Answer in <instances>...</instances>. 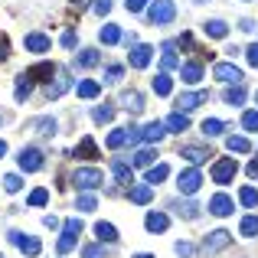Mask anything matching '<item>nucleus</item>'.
<instances>
[{
  "instance_id": "13",
  "label": "nucleus",
  "mask_w": 258,
  "mask_h": 258,
  "mask_svg": "<svg viewBox=\"0 0 258 258\" xmlns=\"http://www.w3.org/2000/svg\"><path fill=\"white\" fill-rule=\"evenodd\" d=\"M23 43H26V49H30V52H36V56H43V52H49V36H46V33H26V39H23Z\"/></svg>"
},
{
  "instance_id": "9",
  "label": "nucleus",
  "mask_w": 258,
  "mask_h": 258,
  "mask_svg": "<svg viewBox=\"0 0 258 258\" xmlns=\"http://www.w3.org/2000/svg\"><path fill=\"white\" fill-rule=\"evenodd\" d=\"M206 101H209V92H183L180 98H176L173 111H193V108L206 105Z\"/></svg>"
},
{
  "instance_id": "25",
  "label": "nucleus",
  "mask_w": 258,
  "mask_h": 258,
  "mask_svg": "<svg viewBox=\"0 0 258 258\" xmlns=\"http://www.w3.org/2000/svg\"><path fill=\"white\" fill-rule=\"evenodd\" d=\"M154 160H157V151L154 147H141L131 157V167H154Z\"/></svg>"
},
{
  "instance_id": "15",
  "label": "nucleus",
  "mask_w": 258,
  "mask_h": 258,
  "mask_svg": "<svg viewBox=\"0 0 258 258\" xmlns=\"http://www.w3.org/2000/svg\"><path fill=\"white\" fill-rule=\"evenodd\" d=\"M209 213L219 216V219H222V216H232V200H229L226 193H216L213 200H209Z\"/></svg>"
},
{
  "instance_id": "17",
  "label": "nucleus",
  "mask_w": 258,
  "mask_h": 258,
  "mask_svg": "<svg viewBox=\"0 0 258 258\" xmlns=\"http://www.w3.org/2000/svg\"><path fill=\"white\" fill-rule=\"evenodd\" d=\"M180 157L183 160H189V164H203V160H206V157H213V154H209L206 151V147H196V144H186V147H180Z\"/></svg>"
},
{
  "instance_id": "10",
  "label": "nucleus",
  "mask_w": 258,
  "mask_h": 258,
  "mask_svg": "<svg viewBox=\"0 0 258 258\" xmlns=\"http://www.w3.org/2000/svg\"><path fill=\"white\" fill-rule=\"evenodd\" d=\"M164 134H167L164 121H147V124L138 131V141H144V144H157V141L164 138Z\"/></svg>"
},
{
  "instance_id": "41",
  "label": "nucleus",
  "mask_w": 258,
  "mask_h": 258,
  "mask_svg": "<svg viewBox=\"0 0 258 258\" xmlns=\"http://www.w3.org/2000/svg\"><path fill=\"white\" fill-rule=\"evenodd\" d=\"M173 209H176V213H180L183 216V219H196V216H200V206H196V203H173Z\"/></svg>"
},
{
  "instance_id": "11",
  "label": "nucleus",
  "mask_w": 258,
  "mask_h": 258,
  "mask_svg": "<svg viewBox=\"0 0 258 258\" xmlns=\"http://www.w3.org/2000/svg\"><path fill=\"white\" fill-rule=\"evenodd\" d=\"M56 66L52 62H36V66H30V69L23 72L26 79H30V82H49V76H56Z\"/></svg>"
},
{
  "instance_id": "55",
  "label": "nucleus",
  "mask_w": 258,
  "mask_h": 258,
  "mask_svg": "<svg viewBox=\"0 0 258 258\" xmlns=\"http://www.w3.org/2000/svg\"><path fill=\"white\" fill-rule=\"evenodd\" d=\"M124 7H127L131 13H141V10L147 7V0H124Z\"/></svg>"
},
{
  "instance_id": "3",
  "label": "nucleus",
  "mask_w": 258,
  "mask_h": 258,
  "mask_svg": "<svg viewBox=\"0 0 258 258\" xmlns=\"http://www.w3.org/2000/svg\"><path fill=\"white\" fill-rule=\"evenodd\" d=\"M235 173H239V164H235L232 157H222V160H216V164H213V183H219V186L232 183Z\"/></svg>"
},
{
  "instance_id": "48",
  "label": "nucleus",
  "mask_w": 258,
  "mask_h": 258,
  "mask_svg": "<svg viewBox=\"0 0 258 258\" xmlns=\"http://www.w3.org/2000/svg\"><path fill=\"white\" fill-rule=\"evenodd\" d=\"M242 127L258 134V111H245V114H242Z\"/></svg>"
},
{
  "instance_id": "53",
  "label": "nucleus",
  "mask_w": 258,
  "mask_h": 258,
  "mask_svg": "<svg viewBox=\"0 0 258 258\" xmlns=\"http://www.w3.org/2000/svg\"><path fill=\"white\" fill-rule=\"evenodd\" d=\"M245 59H248V66H255V69H258V43H252L245 49Z\"/></svg>"
},
{
  "instance_id": "37",
  "label": "nucleus",
  "mask_w": 258,
  "mask_h": 258,
  "mask_svg": "<svg viewBox=\"0 0 258 258\" xmlns=\"http://www.w3.org/2000/svg\"><path fill=\"white\" fill-rule=\"evenodd\" d=\"M222 98H226V105H242V101H245V88H242V82L239 85H229Z\"/></svg>"
},
{
  "instance_id": "19",
  "label": "nucleus",
  "mask_w": 258,
  "mask_h": 258,
  "mask_svg": "<svg viewBox=\"0 0 258 258\" xmlns=\"http://www.w3.org/2000/svg\"><path fill=\"white\" fill-rule=\"evenodd\" d=\"M98 39L105 46H114V43H121V39H124V33H121V26H114V23H105L98 30Z\"/></svg>"
},
{
  "instance_id": "7",
  "label": "nucleus",
  "mask_w": 258,
  "mask_h": 258,
  "mask_svg": "<svg viewBox=\"0 0 258 258\" xmlns=\"http://www.w3.org/2000/svg\"><path fill=\"white\" fill-rule=\"evenodd\" d=\"M213 76L219 79V82H226V85H239L242 82V69L235 62H216L213 66Z\"/></svg>"
},
{
  "instance_id": "21",
  "label": "nucleus",
  "mask_w": 258,
  "mask_h": 258,
  "mask_svg": "<svg viewBox=\"0 0 258 258\" xmlns=\"http://www.w3.org/2000/svg\"><path fill=\"white\" fill-rule=\"evenodd\" d=\"M164 127H167V131H176V134L186 131V127H189L186 111H170V114H167V121H164Z\"/></svg>"
},
{
  "instance_id": "45",
  "label": "nucleus",
  "mask_w": 258,
  "mask_h": 258,
  "mask_svg": "<svg viewBox=\"0 0 258 258\" xmlns=\"http://www.w3.org/2000/svg\"><path fill=\"white\" fill-rule=\"evenodd\" d=\"M26 203H30V206H46V203H49V189H43V186H39V189H33Z\"/></svg>"
},
{
  "instance_id": "60",
  "label": "nucleus",
  "mask_w": 258,
  "mask_h": 258,
  "mask_svg": "<svg viewBox=\"0 0 258 258\" xmlns=\"http://www.w3.org/2000/svg\"><path fill=\"white\" fill-rule=\"evenodd\" d=\"M196 4H209V0H196Z\"/></svg>"
},
{
  "instance_id": "58",
  "label": "nucleus",
  "mask_w": 258,
  "mask_h": 258,
  "mask_svg": "<svg viewBox=\"0 0 258 258\" xmlns=\"http://www.w3.org/2000/svg\"><path fill=\"white\" fill-rule=\"evenodd\" d=\"M134 258H154V255H151V252H138Z\"/></svg>"
},
{
  "instance_id": "24",
  "label": "nucleus",
  "mask_w": 258,
  "mask_h": 258,
  "mask_svg": "<svg viewBox=\"0 0 258 258\" xmlns=\"http://www.w3.org/2000/svg\"><path fill=\"white\" fill-rule=\"evenodd\" d=\"M30 131L43 134V138H52V134H56V118H36V121H30Z\"/></svg>"
},
{
  "instance_id": "38",
  "label": "nucleus",
  "mask_w": 258,
  "mask_h": 258,
  "mask_svg": "<svg viewBox=\"0 0 258 258\" xmlns=\"http://www.w3.org/2000/svg\"><path fill=\"white\" fill-rule=\"evenodd\" d=\"M239 203H242V206H248V209H255L258 206V189L255 186H242L239 189Z\"/></svg>"
},
{
  "instance_id": "54",
  "label": "nucleus",
  "mask_w": 258,
  "mask_h": 258,
  "mask_svg": "<svg viewBox=\"0 0 258 258\" xmlns=\"http://www.w3.org/2000/svg\"><path fill=\"white\" fill-rule=\"evenodd\" d=\"M66 232H72V235H79V232H82V222H79V219H66Z\"/></svg>"
},
{
  "instance_id": "22",
  "label": "nucleus",
  "mask_w": 258,
  "mask_h": 258,
  "mask_svg": "<svg viewBox=\"0 0 258 258\" xmlns=\"http://www.w3.org/2000/svg\"><path fill=\"white\" fill-rule=\"evenodd\" d=\"M76 157H82V160H95L98 157V144H95V138H82L76 144Z\"/></svg>"
},
{
  "instance_id": "29",
  "label": "nucleus",
  "mask_w": 258,
  "mask_h": 258,
  "mask_svg": "<svg viewBox=\"0 0 258 258\" xmlns=\"http://www.w3.org/2000/svg\"><path fill=\"white\" fill-rule=\"evenodd\" d=\"M226 147H229V154H248V151H252V141L242 138V134H235V138L226 141Z\"/></svg>"
},
{
  "instance_id": "62",
  "label": "nucleus",
  "mask_w": 258,
  "mask_h": 258,
  "mask_svg": "<svg viewBox=\"0 0 258 258\" xmlns=\"http://www.w3.org/2000/svg\"><path fill=\"white\" fill-rule=\"evenodd\" d=\"M255 101H258V92H255Z\"/></svg>"
},
{
  "instance_id": "34",
  "label": "nucleus",
  "mask_w": 258,
  "mask_h": 258,
  "mask_svg": "<svg viewBox=\"0 0 258 258\" xmlns=\"http://www.w3.org/2000/svg\"><path fill=\"white\" fill-rule=\"evenodd\" d=\"M154 92H157L160 98H167V95L173 92V82H170V76H167V72H160V76H154Z\"/></svg>"
},
{
  "instance_id": "28",
  "label": "nucleus",
  "mask_w": 258,
  "mask_h": 258,
  "mask_svg": "<svg viewBox=\"0 0 258 258\" xmlns=\"http://www.w3.org/2000/svg\"><path fill=\"white\" fill-rule=\"evenodd\" d=\"M95 235H98V242H118V229L111 222H95Z\"/></svg>"
},
{
  "instance_id": "12",
  "label": "nucleus",
  "mask_w": 258,
  "mask_h": 258,
  "mask_svg": "<svg viewBox=\"0 0 258 258\" xmlns=\"http://www.w3.org/2000/svg\"><path fill=\"white\" fill-rule=\"evenodd\" d=\"M69 85H72V79L66 76V72H56V79H52V85H46V98H49V101L62 98V95L69 92Z\"/></svg>"
},
{
  "instance_id": "26",
  "label": "nucleus",
  "mask_w": 258,
  "mask_h": 258,
  "mask_svg": "<svg viewBox=\"0 0 258 258\" xmlns=\"http://www.w3.org/2000/svg\"><path fill=\"white\" fill-rule=\"evenodd\" d=\"M111 173L118 176V183H131V180H134V170H131V164H124V160H118V157L111 160Z\"/></svg>"
},
{
  "instance_id": "56",
  "label": "nucleus",
  "mask_w": 258,
  "mask_h": 258,
  "mask_svg": "<svg viewBox=\"0 0 258 258\" xmlns=\"http://www.w3.org/2000/svg\"><path fill=\"white\" fill-rule=\"evenodd\" d=\"M43 226L46 229H59V219H56V216H43Z\"/></svg>"
},
{
  "instance_id": "61",
  "label": "nucleus",
  "mask_w": 258,
  "mask_h": 258,
  "mask_svg": "<svg viewBox=\"0 0 258 258\" xmlns=\"http://www.w3.org/2000/svg\"><path fill=\"white\" fill-rule=\"evenodd\" d=\"M0 124H4V114H0Z\"/></svg>"
},
{
  "instance_id": "52",
  "label": "nucleus",
  "mask_w": 258,
  "mask_h": 258,
  "mask_svg": "<svg viewBox=\"0 0 258 258\" xmlns=\"http://www.w3.org/2000/svg\"><path fill=\"white\" fill-rule=\"evenodd\" d=\"M92 10L98 13V17H105V13L111 10V0H95V4H92Z\"/></svg>"
},
{
  "instance_id": "8",
  "label": "nucleus",
  "mask_w": 258,
  "mask_h": 258,
  "mask_svg": "<svg viewBox=\"0 0 258 258\" xmlns=\"http://www.w3.org/2000/svg\"><path fill=\"white\" fill-rule=\"evenodd\" d=\"M176 186H180V193H183V196H193L196 189L203 186V173L196 170V167H189V170H183V173H180Z\"/></svg>"
},
{
  "instance_id": "20",
  "label": "nucleus",
  "mask_w": 258,
  "mask_h": 258,
  "mask_svg": "<svg viewBox=\"0 0 258 258\" xmlns=\"http://www.w3.org/2000/svg\"><path fill=\"white\" fill-rule=\"evenodd\" d=\"M180 79H183L186 85H196V82L203 79V66H200V62H183V66H180Z\"/></svg>"
},
{
  "instance_id": "5",
  "label": "nucleus",
  "mask_w": 258,
  "mask_h": 258,
  "mask_svg": "<svg viewBox=\"0 0 258 258\" xmlns=\"http://www.w3.org/2000/svg\"><path fill=\"white\" fill-rule=\"evenodd\" d=\"M229 242H232V232H226V229H216V232H209L206 239H203V252H206V255H216V252H222Z\"/></svg>"
},
{
  "instance_id": "46",
  "label": "nucleus",
  "mask_w": 258,
  "mask_h": 258,
  "mask_svg": "<svg viewBox=\"0 0 258 258\" xmlns=\"http://www.w3.org/2000/svg\"><path fill=\"white\" fill-rule=\"evenodd\" d=\"M4 189L7 193H20V189H23V180H20L17 173H7L4 176Z\"/></svg>"
},
{
  "instance_id": "50",
  "label": "nucleus",
  "mask_w": 258,
  "mask_h": 258,
  "mask_svg": "<svg viewBox=\"0 0 258 258\" xmlns=\"http://www.w3.org/2000/svg\"><path fill=\"white\" fill-rule=\"evenodd\" d=\"M76 43H79V33L76 30H66L62 33V46H66V49H76Z\"/></svg>"
},
{
  "instance_id": "18",
  "label": "nucleus",
  "mask_w": 258,
  "mask_h": 258,
  "mask_svg": "<svg viewBox=\"0 0 258 258\" xmlns=\"http://www.w3.org/2000/svg\"><path fill=\"white\" fill-rule=\"evenodd\" d=\"M144 226H147V232H167V226H170V216H167V213H147Z\"/></svg>"
},
{
  "instance_id": "43",
  "label": "nucleus",
  "mask_w": 258,
  "mask_h": 258,
  "mask_svg": "<svg viewBox=\"0 0 258 258\" xmlns=\"http://www.w3.org/2000/svg\"><path fill=\"white\" fill-rule=\"evenodd\" d=\"M239 232L248 235V239H252V235H258V216H245V219L239 222Z\"/></svg>"
},
{
  "instance_id": "14",
  "label": "nucleus",
  "mask_w": 258,
  "mask_h": 258,
  "mask_svg": "<svg viewBox=\"0 0 258 258\" xmlns=\"http://www.w3.org/2000/svg\"><path fill=\"white\" fill-rule=\"evenodd\" d=\"M127 200H131V203H138V206H144V203H151L154 200V186H151V183H138V186H131V189H127Z\"/></svg>"
},
{
  "instance_id": "51",
  "label": "nucleus",
  "mask_w": 258,
  "mask_h": 258,
  "mask_svg": "<svg viewBox=\"0 0 258 258\" xmlns=\"http://www.w3.org/2000/svg\"><path fill=\"white\" fill-rule=\"evenodd\" d=\"M173 252L180 255V258H193V245H189V242H176V245H173Z\"/></svg>"
},
{
  "instance_id": "31",
  "label": "nucleus",
  "mask_w": 258,
  "mask_h": 258,
  "mask_svg": "<svg viewBox=\"0 0 258 258\" xmlns=\"http://www.w3.org/2000/svg\"><path fill=\"white\" fill-rule=\"evenodd\" d=\"M203 30H206V36H213V39H222L229 33V26L222 23V20H206V23H203Z\"/></svg>"
},
{
  "instance_id": "44",
  "label": "nucleus",
  "mask_w": 258,
  "mask_h": 258,
  "mask_svg": "<svg viewBox=\"0 0 258 258\" xmlns=\"http://www.w3.org/2000/svg\"><path fill=\"white\" fill-rule=\"evenodd\" d=\"M76 209H82V213H92V209H98V200H95L92 193H82L76 200Z\"/></svg>"
},
{
  "instance_id": "36",
  "label": "nucleus",
  "mask_w": 258,
  "mask_h": 258,
  "mask_svg": "<svg viewBox=\"0 0 258 258\" xmlns=\"http://www.w3.org/2000/svg\"><path fill=\"white\" fill-rule=\"evenodd\" d=\"M111 151H118V147H124L127 144V127H114L111 134H108V141H105Z\"/></svg>"
},
{
  "instance_id": "42",
  "label": "nucleus",
  "mask_w": 258,
  "mask_h": 258,
  "mask_svg": "<svg viewBox=\"0 0 258 258\" xmlns=\"http://www.w3.org/2000/svg\"><path fill=\"white\" fill-rule=\"evenodd\" d=\"M111 118H114V108L111 105H101V108H95V111H92V121H95V124H108Z\"/></svg>"
},
{
  "instance_id": "23",
  "label": "nucleus",
  "mask_w": 258,
  "mask_h": 258,
  "mask_svg": "<svg viewBox=\"0 0 258 258\" xmlns=\"http://www.w3.org/2000/svg\"><path fill=\"white\" fill-rule=\"evenodd\" d=\"M121 105H124L127 111L141 114V111H144V95H141V92H124V95H121Z\"/></svg>"
},
{
  "instance_id": "33",
  "label": "nucleus",
  "mask_w": 258,
  "mask_h": 258,
  "mask_svg": "<svg viewBox=\"0 0 258 258\" xmlns=\"http://www.w3.org/2000/svg\"><path fill=\"white\" fill-rule=\"evenodd\" d=\"M173 43H164V56H160V69L164 72H170V69H180V59L173 56Z\"/></svg>"
},
{
  "instance_id": "4",
  "label": "nucleus",
  "mask_w": 258,
  "mask_h": 258,
  "mask_svg": "<svg viewBox=\"0 0 258 258\" xmlns=\"http://www.w3.org/2000/svg\"><path fill=\"white\" fill-rule=\"evenodd\" d=\"M17 164H20V170H23V173L43 170V151H39V147H23L20 157H17Z\"/></svg>"
},
{
  "instance_id": "30",
  "label": "nucleus",
  "mask_w": 258,
  "mask_h": 258,
  "mask_svg": "<svg viewBox=\"0 0 258 258\" xmlns=\"http://www.w3.org/2000/svg\"><path fill=\"white\" fill-rule=\"evenodd\" d=\"M167 176H170V167H167V164H157V167H147V183H151V186H157V183H164Z\"/></svg>"
},
{
  "instance_id": "1",
  "label": "nucleus",
  "mask_w": 258,
  "mask_h": 258,
  "mask_svg": "<svg viewBox=\"0 0 258 258\" xmlns=\"http://www.w3.org/2000/svg\"><path fill=\"white\" fill-rule=\"evenodd\" d=\"M72 183H76V189H82V193H92V189H98L101 183H105V173H101L98 167H79V170L72 173Z\"/></svg>"
},
{
  "instance_id": "16",
  "label": "nucleus",
  "mask_w": 258,
  "mask_h": 258,
  "mask_svg": "<svg viewBox=\"0 0 258 258\" xmlns=\"http://www.w3.org/2000/svg\"><path fill=\"white\" fill-rule=\"evenodd\" d=\"M151 59H154L151 46H134V49H131V66H134V69H147Z\"/></svg>"
},
{
  "instance_id": "40",
  "label": "nucleus",
  "mask_w": 258,
  "mask_h": 258,
  "mask_svg": "<svg viewBox=\"0 0 258 258\" xmlns=\"http://www.w3.org/2000/svg\"><path fill=\"white\" fill-rule=\"evenodd\" d=\"M98 92H101V85L95 82V79H85V82H79V98H95Z\"/></svg>"
},
{
  "instance_id": "35",
  "label": "nucleus",
  "mask_w": 258,
  "mask_h": 258,
  "mask_svg": "<svg viewBox=\"0 0 258 258\" xmlns=\"http://www.w3.org/2000/svg\"><path fill=\"white\" fill-rule=\"evenodd\" d=\"M222 131H226V121H219V118H206L203 121V134H206V138H219Z\"/></svg>"
},
{
  "instance_id": "27",
  "label": "nucleus",
  "mask_w": 258,
  "mask_h": 258,
  "mask_svg": "<svg viewBox=\"0 0 258 258\" xmlns=\"http://www.w3.org/2000/svg\"><path fill=\"white\" fill-rule=\"evenodd\" d=\"M101 62V52H95V49H82L76 56V66L79 69H92V66H98Z\"/></svg>"
},
{
  "instance_id": "47",
  "label": "nucleus",
  "mask_w": 258,
  "mask_h": 258,
  "mask_svg": "<svg viewBox=\"0 0 258 258\" xmlns=\"http://www.w3.org/2000/svg\"><path fill=\"white\" fill-rule=\"evenodd\" d=\"M82 258H108V252L101 248V242H95V245H85L82 248Z\"/></svg>"
},
{
  "instance_id": "6",
  "label": "nucleus",
  "mask_w": 258,
  "mask_h": 258,
  "mask_svg": "<svg viewBox=\"0 0 258 258\" xmlns=\"http://www.w3.org/2000/svg\"><path fill=\"white\" fill-rule=\"evenodd\" d=\"M10 242H13V245H17L23 255H30V258H36L39 252H43V242L33 239V235H23V232H10Z\"/></svg>"
},
{
  "instance_id": "2",
  "label": "nucleus",
  "mask_w": 258,
  "mask_h": 258,
  "mask_svg": "<svg viewBox=\"0 0 258 258\" xmlns=\"http://www.w3.org/2000/svg\"><path fill=\"white\" fill-rule=\"evenodd\" d=\"M147 20H151L154 26H167L176 20V4L173 0H154L151 7H147Z\"/></svg>"
},
{
  "instance_id": "39",
  "label": "nucleus",
  "mask_w": 258,
  "mask_h": 258,
  "mask_svg": "<svg viewBox=\"0 0 258 258\" xmlns=\"http://www.w3.org/2000/svg\"><path fill=\"white\" fill-rule=\"evenodd\" d=\"M76 239H79V235H72V232H66V229H62V235H59V242H56V252L59 255L72 252V248H76Z\"/></svg>"
},
{
  "instance_id": "49",
  "label": "nucleus",
  "mask_w": 258,
  "mask_h": 258,
  "mask_svg": "<svg viewBox=\"0 0 258 258\" xmlns=\"http://www.w3.org/2000/svg\"><path fill=\"white\" fill-rule=\"evenodd\" d=\"M121 76H124V69H121V66H108V69H105V82H118Z\"/></svg>"
},
{
  "instance_id": "57",
  "label": "nucleus",
  "mask_w": 258,
  "mask_h": 258,
  "mask_svg": "<svg viewBox=\"0 0 258 258\" xmlns=\"http://www.w3.org/2000/svg\"><path fill=\"white\" fill-rule=\"evenodd\" d=\"M248 176H252V180H258V157L248 164Z\"/></svg>"
},
{
  "instance_id": "32",
  "label": "nucleus",
  "mask_w": 258,
  "mask_h": 258,
  "mask_svg": "<svg viewBox=\"0 0 258 258\" xmlns=\"http://www.w3.org/2000/svg\"><path fill=\"white\" fill-rule=\"evenodd\" d=\"M30 92H33V82H30L26 76H20V79H17V88H13V98H17L20 105H23V101L30 98Z\"/></svg>"
},
{
  "instance_id": "59",
  "label": "nucleus",
  "mask_w": 258,
  "mask_h": 258,
  "mask_svg": "<svg viewBox=\"0 0 258 258\" xmlns=\"http://www.w3.org/2000/svg\"><path fill=\"white\" fill-rule=\"evenodd\" d=\"M4 154H7V141H0V157H4Z\"/></svg>"
}]
</instances>
